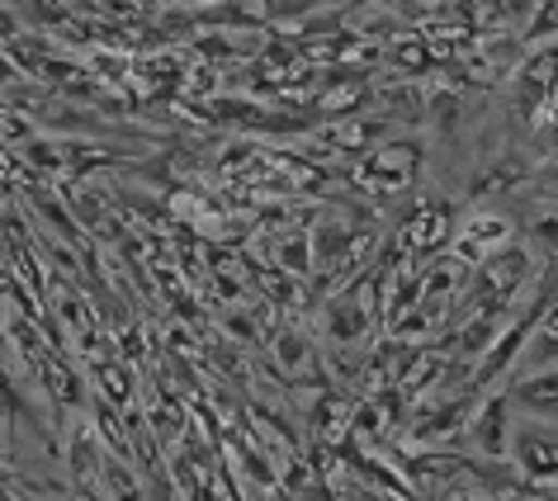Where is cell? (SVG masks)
<instances>
[{"label": "cell", "instance_id": "1", "mask_svg": "<svg viewBox=\"0 0 558 501\" xmlns=\"http://www.w3.org/2000/svg\"><path fill=\"white\" fill-rule=\"evenodd\" d=\"M507 459L525 473L530 487L558 492V430H515V440L507 444Z\"/></svg>", "mask_w": 558, "mask_h": 501}, {"label": "cell", "instance_id": "2", "mask_svg": "<svg viewBox=\"0 0 558 501\" xmlns=\"http://www.w3.org/2000/svg\"><path fill=\"white\" fill-rule=\"evenodd\" d=\"M501 246H511V222L501 213H473L464 228H459L454 256L464 260V266H483V260H493Z\"/></svg>", "mask_w": 558, "mask_h": 501}, {"label": "cell", "instance_id": "3", "mask_svg": "<svg viewBox=\"0 0 558 501\" xmlns=\"http://www.w3.org/2000/svg\"><path fill=\"white\" fill-rule=\"evenodd\" d=\"M469 444L483 459H507L511 444V426H507V398H487L483 412L469 421Z\"/></svg>", "mask_w": 558, "mask_h": 501}, {"label": "cell", "instance_id": "4", "mask_svg": "<svg viewBox=\"0 0 558 501\" xmlns=\"http://www.w3.org/2000/svg\"><path fill=\"white\" fill-rule=\"evenodd\" d=\"M515 402L530 407L535 416H544V421H558V374L544 365V374H535V379H525L515 388Z\"/></svg>", "mask_w": 558, "mask_h": 501}, {"label": "cell", "instance_id": "5", "mask_svg": "<svg viewBox=\"0 0 558 501\" xmlns=\"http://www.w3.org/2000/svg\"><path fill=\"white\" fill-rule=\"evenodd\" d=\"M445 228H450V208L436 204V199H426V204H422V213L408 222V246H412V250L436 246L440 236H445Z\"/></svg>", "mask_w": 558, "mask_h": 501}, {"label": "cell", "instance_id": "6", "mask_svg": "<svg viewBox=\"0 0 558 501\" xmlns=\"http://www.w3.org/2000/svg\"><path fill=\"white\" fill-rule=\"evenodd\" d=\"M535 242L549 246L554 256H558V213H539V218H535Z\"/></svg>", "mask_w": 558, "mask_h": 501}, {"label": "cell", "instance_id": "7", "mask_svg": "<svg viewBox=\"0 0 558 501\" xmlns=\"http://www.w3.org/2000/svg\"><path fill=\"white\" fill-rule=\"evenodd\" d=\"M544 185H549V190H554V194H558V161H554V166H549V171H544Z\"/></svg>", "mask_w": 558, "mask_h": 501}]
</instances>
